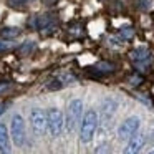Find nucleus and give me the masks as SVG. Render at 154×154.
Wrapping results in <instances>:
<instances>
[{"mask_svg": "<svg viewBox=\"0 0 154 154\" xmlns=\"http://www.w3.org/2000/svg\"><path fill=\"white\" fill-rule=\"evenodd\" d=\"M98 128V114L94 109H88L85 116L81 118V128H80V139L81 143H90L94 136V131Z\"/></svg>", "mask_w": 154, "mask_h": 154, "instance_id": "nucleus-1", "label": "nucleus"}, {"mask_svg": "<svg viewBox=\"0 0 154 154\" xmlns=\"http://www.w3.org/2000/svg\"><path fill=\"white\" fill-rule=\"evenodd\" d=\"M81 114H83V101L81 100H73L70 104H68L66 118H65V126H66L68 133L75 131V128H76L78 123L81 121Z\"/></svg>", "mask_w": 154, "mask_h": 154, "instance_id": "nucleus-2", "label": "nucleus"}, {"mask_svg": "<svg viewBox=\"0 0 154 154\" xmlns=\"http://www.w3.org/2000/svg\"><path fill=\"white\" fill-rule=\"evenodd\" d=\"M47 126H48V131L51 133V136H60L61 134V131L65 128V119L58 108H50L47 111Z\"/></svg>", "mask_w": 154, "mask_h": 154, "instance_id": "nucleus-3", "label": "nucleus"}, {"mask_svg": "<svg viewBox=\"0 0 154 154\" xmlns=\"http://www.w3.org/2000/svg\"><path fill=\"white\" fill-rule=\"evenodd\" d=\"M10 131H12V141L15 143V146L22 147L25 144V121L20 114H14L12 118V126H10Z\"/></svg>", "mask_w": 154, "mask_h": 154, "instance_id": "nucleus-4", "label": "nucleus"}, {"mask_svg": "<svg viewBox=\"0 0 154 154\" xmlns=\"http://www.w3.org/2000/svg\"><path fill=\"white\" fill-rule=\"evenodd\" d=\"M30 123H32V129H33L35 134L42 136L45 134V131L48 129L47 126V113L40 108H33L30 113Z\"/></svg>", "mask_w": 154, "mask_h": 154, "instance_id": "nucleus-5", "label": "nucleus"}, {"mask_svg": "<svg viewBox=\"0 0 154 154\" xmlns=\"http://www.w3.org/2000/svg\"><path fill=\"white\" fill-rule=\"evenodd\" d=\"M139 118L137 116H131L128 118L126 121H123V124L119 126V129H118V136H119V139H131V137L134 136V134L137 133V129H139Z\"/></svg>", "mask_w": 154, "mask_h": 154, "instance_id": "nucleus-6", "label": "nucleus"}, {"mask_svg": "<svg viewBox=\"0 0 154 154\" xmlns=\"http://www.w3.org/2000/svg\"><path fill=\"white\" fill-rule=\"evenodd\" d=\"M144 143H146V136L143 133H136L131 139H128V144L124 147L123 154H137L143 149Z\"/></svg>", "mask_w": 154, "mask_h": 154, "instance_id": "nucleus-7", "label": "nucleus"}, {"mask_svg": "<svg viewBox=\"0 0 154 154\" xmlns=\"http://www.w3.org/2000/svg\"><path fill=\"white\" fill-rule=\"evenodd\" d=\"M0 154H12L10 136H8L7 126L4 123H0Z\"/></svg>", "mask_w": 154, "mask_h": 154, "instance_id": "nucleus-8", "label": "nucleus"}, {"mask_svg": "<svg viewBox=\"0 0 154 154\" xmlns=\"http://www.w3.org/2000/svg\"><path fill=\"white\" fill-rule=\"evenodd\" d=\"M131 58H133L137 65H144V61L149 60V50H147V48H136V50L131 53Z\"/></svg>", "mask_w": 154, "mask_h": 154, "instance_id": "nucleus-9", "label": "nucleus"}, {"mask_svg": "<svg viewBox=\"0 0 154 154\" xmlns=\"http://www.w3.org/2000/svg\"><path fill=\"white\" fill-rule=\"evenodd\" d=\"M116 101L113 100H106L103 103V106H101V111H103V118H106V119H109L111 116L114 114V111H116Z\"/></svg>", "mask_w": 154, "mask_h": 154, "instance_id": "nucleus-10", "label": "nucleus"}, {"mask_svg": "<svg viewBox=\"0 0 154 154\" xmlns=\"http://www.w3.org/2000/svg\"><path fill=\"white\" fill-rule=\"evenodd\" d=\"M20 28H12V27H7V28H2L0 30V37H2V40H12V38L18 37L20 35Z\"/></svg>", "mask_w": 154, "mask_h": 154, "instance_id": "nucleus-11", "label": "nucleus"}, {"mask_svg": "<svg viewBox=\"0 0 154 154\" xmlns=\"http://www.w3.org/2000/svg\"><path fill=\"white\" fill-rule=\"evenodd\" d=\"M94 70L100 71V73H109V71L114 70V66L111 63H108V61H101V63L94 65Z\"/></svg>", "mask_w": 154, "mask_h": 154, "instance_id": "nucleus-12", "label": "nucleus"}, {"mask_svg": "<svg viewBox=\"0 0 154 154\" xmlns=\"http://www.w3.org/2000/svg\"><path fill=\"white\" fill-rule=\"evenodd\" d=\"M94 154H111V146L108 143H101L100 146L94 149Z\"/></svg>", "mask_w": 154, "mask_h": 154, "instance_id": "nucleus-13", "label": "nucleus"}, {"mask_svg": "<svg viewBox=\"0 0 154 154\" xmlns=\"http://www.w3.org/2000/svg\"><path fill=\"white\" fill-rule=\"evenodd\" d=\"M8 47H10V42H7V40H2V38H0V51L7 50Z\"/></svg>", "mask_w": 154, "mask_h": 154, "instance_id": "nucleus-14", "label": "nucleus"}, {"mask_svg": "<svg viewBox=\"0 0 154 154\" xmlns=\"http://www.w3.org/2000/svg\"><path fill=\"white\" fill-rule=\"evenodd\" d=\"M25 2H28V0H10L12 5H22V4H25Z\"/></svg>", "mask_w": 154, "mask_h": 154, "instance_id": "nucleus-15", "label": "nucleus"}, {"mask_svg": "<svg viewBox=\"0 0 154 154\" xmlns=\"http://www.w3.org/2000/svg\"><path fill=\"white\" fill-rule=\"evenodd\" d=\"M4 111H5V104H0V114L4 113Z\"/></svg>", "mask_w": 154, "mask_h": 154, "instance_id": "nucleus-16", "label": "nucleus"}, {"mask_svg": "<svg viewBox=\"0 0 154 154\" xmlns=\"http://www.w3.org/2000/svg\"><path fill=\"white\" fill-rule=\"evenodd\" d=\"M53 2H57V0H45V4H53Z\"/></svg>", "mask_w": 154, "mask_h": 154, "instance_id": "nucleus-17", "label": "nucleus"}, {"mask_svg": "<svg viewBox=\"0 0 154 154\" xmlns=\"http://www.w3.org/2000/svg\"><path fill=\"white\" fill-rule=\"evenodd\" d=\"M149 154H154V151H151V152H149Z\"/></svg>", "mask_w": 154, "mask_h": 154, "instance_id": "nucleus-18", "label": "nucleus"}]
</instances>
